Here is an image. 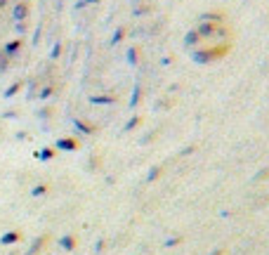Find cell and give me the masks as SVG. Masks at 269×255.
Segmentation results:
<instances>
[{"label": "cell", "mask_w": 269, "mask_h": 255, "mask_svg": "<svg viewBox=\"0 0 269 255\" xmlns=\"http://www.w3.org/2000/svg\"><path fill=\"white\" fill-rule=\"evenodd\" d=\"M210 255H222V251H213V253H210Z\"/></svg>", "instance_id": "8992f818"}, {"label": "cell", "mask_w": 269, "mask_h": 255, "mask_svg": "<svg viewBox=\"0 0 269 255\" xmlns=\"http://www.w3.org/2000/svg\"><path fill=\"white\" fill-rule=\"evenodd\" d=\"M156 175H158V168H151V175H149V182H151V180H154Z\"/></svg>", "instance_id": "5b68a950"}, {"label": "cell", "mask_w": 269, "mask_h": 255, "mask_svg": "<svg viewBox=\"0 0 269 255\" xmlns=\"http://www.w3.org/2000/svg\"><path fill=\"white\" fill-rule=\"evenodd\" d=\"M92 102L94 104H113V97H102L99 94V97H92Z\"/></svg>", "instance_id": "7a4b0ae2"}, {"label": "cell", "mask_w": 269, "mask_h": 255, "mask_svg": "<svg viewBox=\"0 0 269 255\" xmlns=\"http://www.w3.org/2000/svg\"><path fill=\"white\" fill-rule=\"evenodd\" d=\"M28 14V0H0V76L10 71L14 57L24 47Z\"/></svg>", "instance_id": "6da1fadb"}, {"label": "cell", "mask_w": 269, "mask_h": 255, "mask_svg": "<svg viewBox=\"0 0 269 255\" xmlns=\"http://www.w3.org/2000/svg\"><path fill=\"white\" fill-rule=\"evenodd\" d=\"M128 59L134 64V59H137V50H130V52H128Z\"/></svg>", "instance_id": "277c9868"}, {"label": "cell", "mask_w": 269, "mask_h": 255, "mask_svg": "<svg viewBox=\"0 0 269 255\" xmlns=\"http://www.w3.org/2000/svg\"><path fill=\"white\" fill-rule=\"evenodd\" d=\"M139 121H142L139 116H133V121H128V125H125V133H130V130H134V128L139 125Z\"/></svg>", "instance_id": "3957f363"}]
</instances>
